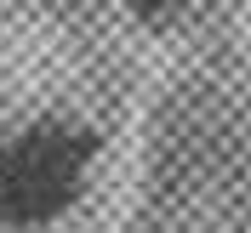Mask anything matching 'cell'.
<instances>
[{"label":"cell","mask_w":251,"mask_h":233,"mask_svg":"<svg viewBox=\"0 0 251 233\" xmlns=\"http://www.w3.org/2000/svg\"><path fill=\"white\" fill-rule=\"evenodd\" d=\"M188 0H126V12L137 17V23H149V29H172L177 17H183Z\"/></svg>","instance_id":"2"},{"label":"cell","mask_w":251,"mask_h":233,"mask_svg":"<svg viewBox=\"0 0 251 233\" xmlns=\"http://www.w3.org/2000/svg\"><path fill=\"white\" fill-rule=\"evenodd\" d=\"M97 165V131L86 120H34L0 148V228L34 233L80 205Z\"/></svg>","instance_id":"1"}]
</instances>
